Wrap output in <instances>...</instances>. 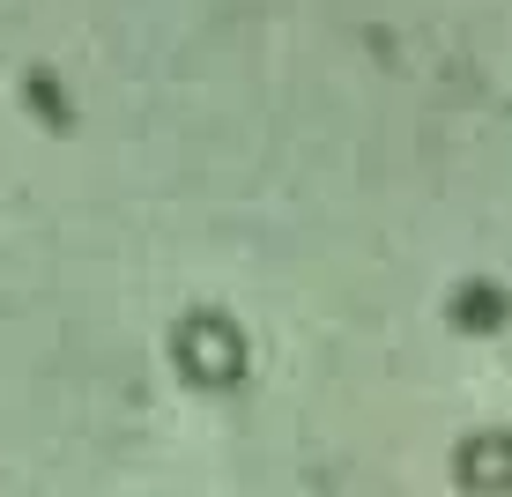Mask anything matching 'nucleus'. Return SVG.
Here are the masks:
<instances>
[{
	"mask_svg": "<svg viewBox=\"0 0 512 497\" xmlns=\"http://www.w3.org/2000/svg\"><path fill=\"white\" fill-rule=\"evenodd\" d=\"M468 483H505V438H498V446L483 438V446L468 453Z\"/></svg>",
	"mask_w": 512,
	"mask_h": 497,
	"instance_id": "nucleus-3",
	"label": "nucleus"
},
{
	"mask_svg": "<svg viewBox=\"0 0 512 497\" xmlns=\"http://www.w3.org/2000/svg\"><path fill=\"white\" fill-rule=\"evenodd\" d=\"M461 319H468V327H498V319H505V297H498V290H483V282H475V290L461 297Z\"/></svg>",
	"mask_w": 512,
	"mask_h": 497,
	"instance_id": "nucleus-2",
	"label": "nucleus"
},
{
	"mask_svg": "<svg viewBox=\"0 0 512 497\" xmlns=\"http://www.w3.org/2000/svg\"><path fill=\"white\" fill-rule=\"evenodd\" d=\"M179 364L201 386H223V379L245 371V349H238V334L223 327V319H186V327H179Z\"/></svg>",
	"mask_w": 512,
	"mask_h": 497,
	"instance_id": "nucleus-1",
	"label": "nucleus"
}]
</instances>
